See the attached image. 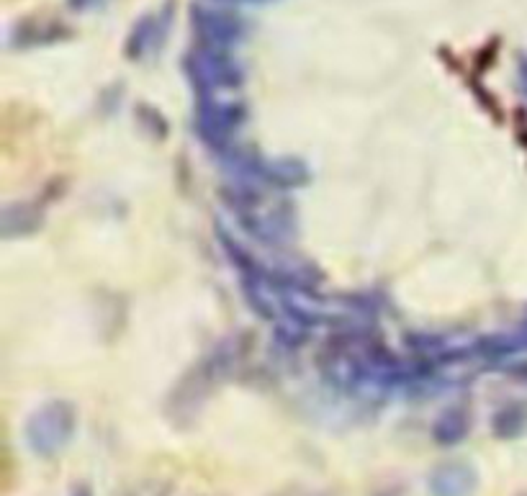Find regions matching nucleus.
<instances>
[{
	"label": "nucleus",
	"mask_w": 527,
	"mask_h": 496,
	"mask_svg": "<svg viewBox=\"0 0 527 496\" xmlns=\"http://www.w3.org/2000/svg\"><path fill=\"white\" fill-rule=\"evenodd\" d=\"M72 496H93V494H90L88 486H78V489L72 491Z\"/></svg>",
	"instance_id": "11"
},
{
	"label": "nucleus",
	"mask_w": 527,
	"mask_h": 496,
	"mask_svg": "<svg viewBox=\"0 0 527 496\" xmlns=\"http://www.w3.org/2000/svg\"><path fill=\"white\" fill-rule=\"evenodd\" d=\"M520 80L527 90V57H522V62H520Z\"/></svg>",
	"instance_id": "10"
},
{
	"label": "nucleus",
	"mask_w": 527,
	"mask_h": 496,
	"mask_svg": "<svg viewBox=\"0 0 527 496\" xmlns=\"http://www.w3.org/2000/svg\"><path fill=\"white\" fill-rule=\"evenodd\" d=\"M183 67L201 96H211L216 90H232L242 83V67L234 62L229 49L201 44L188 54Z\"/></svg>",
	"instance_id": "1"
},
{
	"label": "nucleus",
	"mask_w": 527,
	"mask_h": 496,
	"mask_svg": "<svg viewBox=\"0 0 527 496\" xmlns=\"http://www.w3.org/2000/svg\"><path fill=\"white\" fill-rule=\"evenodd\" d=\"M468 427H471V419H468L463 409H448L432 425V440L443 445V448H450V445H458L466 440Z\"/></svg>",
	"instance_id": "5"
},
{
	"label": "nucleus",
	"mask_w": 527,
	"mask_h": 496,
	"mask_svg": "<svg viewBox=\"0 0 527 496\" xmlns=\"http://www.w3.org/2000/svg\"><path fill=\"white\" fill-rule=\"evenodd\" d=\"M67 3H70V8L80 11V8H88L90 3H96V0H67Z\"/></svg>",
	"instance_id": "9"
},
{
	"label": "nucleus",
	"mask_w": 527,
	"mask_h": 496,
	"mask_svg": "<svg viewBox=\"0 0 527 496\" xmlns=\"http://www.w3.org/2000/svg\"><path fill=\"white\" fill-rule=\"evenodd\" d=\"M240 3H265V0H240Z\"/></svg>",
	"instance_id": "12"
},
{
	"label": "nucleus",
	"mask_w": 527,
	"mask_h": 496,
	"mask_svg": "<svg viewBox=\"0 0 527 496\" xmlns=\"http://www.w3.org/2000/svg\"><path fill=\"white\" fill-rule=\"evenodd\" d=\"M193 26H196V34L201 36V42L206 47L219 49H229L245 34L240 18L227 11H216V8H193Z\"/></svg>",
	"instance_id": "3"
},
{
	"label": "nucleus",
	"mask_w": 527,
	"mask_h": 496,
	"mask_svg": "<svg viewBox=\"0 0 527 496\" xmlns=\"http://www.w3.org/2000/svg\"><path fill=\"white\" fill-rule=\"evenodd\" d=\"M497 437H517L527 427V407L522 404H510V407L499 409V414L492 422Z\"/></svg>",
	"instance_id": "7"
},
{
	"label": "nucleus",
	"mask_w": 527,
	"mask_h": 496,
	"mask_svg": "<svg viewBox=\"0 0 527 496\" xmlns=\"http://www.w3.org/2000/svg\"><path fill=\"white\" fill-rule=\"evenodd\" d=\"M270 496H327V494L317 489H306V486H288V489H281Z\"/></svg>",
	"instance_id": "8"
},
{
	"label": "nucleus",
	"mask_w": 527,
	"mask_h": 496,
	"mask_svg": "<svg viewBox=\"0 0 527 496\" xmlns=\"http://www.w3.org/2000/svg\"><path fill=\"white\" fill-rule=\"evenodd\" d=\"M162 42V21H157L155 16H144L137 26H134L132 36H129V44H126V52L129 57L139 60V57H147L152 49H157V44Z\"/></svg>",
	"instance_id": "6"
},
{
	"label": "nucleus",
	"mask_w": 527,
	"mask_h": 496,
	"mask_svg": "<svg viewBox=\"0 0 527 496\" xmlns=\"http://www.w3.org/2000/svg\"><path fill=\"white\" fill-rule=\"evenodd\" d=\"M75 432V409L67 401H52L26 422V440L36 455L60 453Z\"/></svg>",
	"instance_id": "2"
},
{
	"label": "nucleus",
	"mask_w": 527,
	"mask_h": 496,
	"mask_svg": "<svg viewBox=\"0 0 527 496\" xmlns=\"http://www.w3.org/2000/svg\"><path fill=\"white\" fill-rule=\"evenodd\" d=\"M432 496H471L476 489V471L466 463H445L430 473Z\"/></svg>",
	"instance_id": "4"
}]
</instances>
